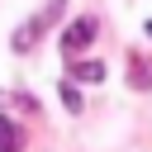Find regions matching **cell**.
Segmentation results:
<instances>
[{
	"label": "cell",
	"instance_id": "1",
	"mask_svg": "<svg viewBox=\"0 0 152 152\" xmlns=\"http://www.w3.org/2000/svg\"><path fill=\"white\" fill-rule=\"evenodd\" d=\"M62 5H66V0H48V10H43L38 19H28V24H24L19 33H14V52H28V48L38 43V33H43V28H48V24H52V19L62 14Z\"/></svg>",
	"mask_w": 152,
	"mask_h": 152
},
{
	"label": "cell",
	"instance_id": "2",
	"mask_svg": "<svg viewBox=\"0 0 152 152\" xmlns=\"http://www.w3.org/2000/svg\"><path fill=\"white\" fill-rule=\"evenodd\" d=\"M95 43V19L86 14V19H76V24H66V33H62V52L66 57H76L81 48H90Z\"/></svg>",
	"mask_w": 152,
	"mask_h": 152
},
{
	"label": "cell",
	"instance_id": "3",
	"mask_svg": "<svg viewBox=\"0 0 152 152\" xmlns=\"http://www.w3.org/2000/svg\"><path fill=\"white\" fill-rule=\"evenodd\" d=\"M71 76H76V81H86V86H100V81H104V66H100V62H76V66H71Z\"/></svg>",
	"mask_w": 152,
	"mask_h": 152
},
{
	"label": "cell",
	"instance_id": "4",
	"mask_svg": "<svg viewBox=\"0 0 152 152\" xmlns=\"http://www.w3.org/2000/svg\"><path fill=\"white\" fill-rule=\"evenodd\" d=\"M19 142H24L19 128H14L10 119H0V152H19Z\"/></svg>",
	"mask_w": 152,
	"mask_h": 152
},
{
	"label": "cell",
	"instance_id": "5",
	"mask_svg": "<svg viewBox=\"0 0 152 152\" xmlns=\"http://www.w3.org/2000/svg\"><path fill=\"white\" fill-rule=\"evenodd\" d=\"M62 100H66L71 114H81V95H76V86H62Z\"/></svg>",
	"mask_w": 152,
	"mask_h": 152
},
{
	"label": "cell",
	"instance_id": "6",
	"mask_svg": "<svg viewBox=\"0 0 152 152\" xmlns=\"http://www.w3.org/2000/svg\"><path fill=\"white\" fill-rule=\"evenodd\" d=\"M147 33H152V19H147Z\"/></svg>",
	"mask_w": 152,
	"mask_h": 152
}]
</instances>
